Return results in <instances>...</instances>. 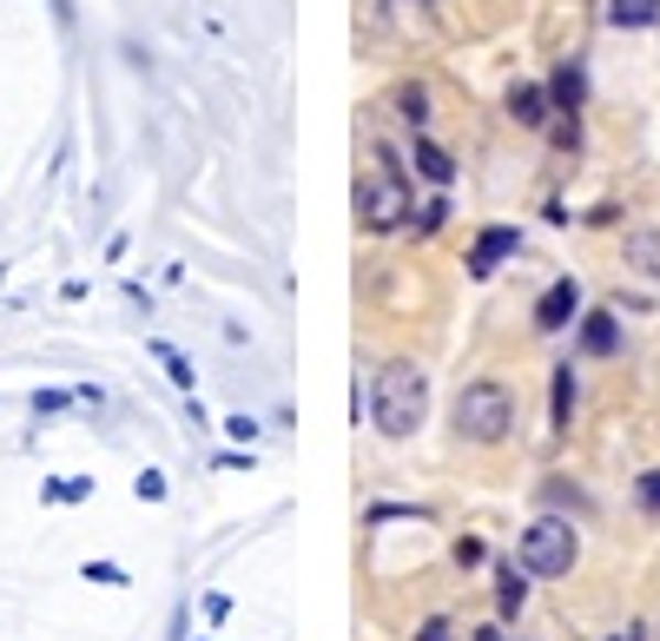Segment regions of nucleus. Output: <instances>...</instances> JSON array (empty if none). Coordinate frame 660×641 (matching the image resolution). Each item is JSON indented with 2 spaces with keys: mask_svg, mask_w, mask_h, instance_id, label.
I'll return each mask as SVG.
<instances>
[{
  "mask_svg": "<svg viewBox=\"0 0 660 641\" xmlns=\"http://www.w3.org/2000/svg\"><path fill=\"white\" fill-rule=\"evenodd\" d=\"M516 245H522V238H516V225H496V232H483V238H476V252H469V271H476V278H489V271H496V265H502Z\"/></svg>",
  "mask_w": 660,
  "mask_h": 641,
  "instance_id": "obj_6",
  "label": "nucleus"
},
{
  "mask_svg": "<svg viewBox=\"0 0 660 641\" xmlns=\"http://www.w3.org/2000/svg\"><path fill=\"white\" fill-rule=\"evenodd\" d=\"M575 530L562 523V516H542L535 530H522V569L529 576H569L575 569Z\"/></svg>",
  "mask_w": 660,
  "mask_h": 641,
  "instance_id": "obj_3",
  "label": "nucleus"
},
{
  "mask_svg": "<svg viewBox=\"0 0 660 641\" xmlns=\"http://www.w3.org/2000/svg\"><path fill=\"white\" fill-rule=\"evenodd\" d=\"M569 417H575V377H569V364L555 371V424L569 430Z\"/></svg>",
  "mask_w": 660,
  "mask_h": 641,
  "instance_id": "obj_14",
  "label": "nucleus"
},
{
  "mask_svg": "<svg viewBox=\"0 0 660 641\" xmlns=\"http://www.w3.org/2000/svg\"><path fill=\"white\" fill-rule=\"evenodd\" d=\"M549 99L575 119V106H582V66H562V73H555V86H549Z\"/></svg>",
  "mask_w": 660,
  "mask_h": 641,
  "instance_id": "obj_12",
  "label": "nucleus"
},
{
  "mask_svg": "<svg viewBox=\"0 0 660 641\" xmlns=\"http://www.w3.org/2000/svg\"><path fill=\"white\" fill-rule=\"evenodd\" d=\"M152 351H159V364H165V371H172V384H192V371H185V357H178V351H172V344H152Z\"/></svg>",
  "mask_w": 660,
  "mask_h": 641,
  "instance_id": "obj_15",
  "label": "nucleus"
},
{
  "mask_svg": "<svg viewBox=\"0 0 660 641\" xmlns=\"http://www.w3.org/2000/svg\"><path fill=\"white\" fill-rule=\"evenodd\" d=\"M370 410H377V430L383 437H410L430 410V384L416 364H383L377 371V391H370Z\"/></svg>",
  "mask_w": 660,
  "mask_h": 641,
  "instance_id": "obj_1",
  "label": "nucleus"
},
{
  "mask_svg": "<svg viewBox=\"0 0 660 641\" xmlns=\"http://www.w3.org/2000/svg\"><path fill=\"white\" fill-rule=\"evenodd\" d=\"M575 311H582V285H575V278H562V285H549V291H542V305H535V324H542V331H562Z\"/></svg>",
  "mask_w": 660,
  "mask_h": 641,
  "instance_id": "obj_5",
  "label": "nucleus"
},
{
  "mask_svg": "<svg viewBox=\"0 0 660 641\" xmlns=\"http://www.w3.org/2000/svg\"><path fill=\"white\" fill-rule=\"evenodd\" d=\"M529 569H516V563H502V589H496V602H502V616H516L522 602H529V583H522Z\"/></svg>",
  "mask_w": 660,
  "mask_h": 641,
  "instance_id": "obj_13",
  "label": "nucleus"
},
{
  "mask_svg": "<svg viewBox=\"0 0 660 641\" xmlns=\"http://www.w3.org/2000/svg\"><path fill=\"white\" fill-rule=\"evenodd\" d=\"M416 641H450V622H423V635Z\"/></svg>",
  "mask_w": 660,
  "mask_h": 641,
  "instance_id": "obj_18",
  "label": "nucleus"
},
{
  "mask_svg": "<svg viewBox=\"0 0 660 641\" xmlns=\"http://www.w3.org/2000/svg\"><path fill=\"white\" fill-rule=\"evenodd\" d=\"M476 641H502V629H483V635H476Z\"/></svg>",
  "mask_w": 660,
  "mask_h": 641,
  "instance_id": "obj_19",
  "label": "nucleus"
},
{
  "mask_svg": "<svg viewBox=\"0 0 660 641\" xmlns=\"http://www.w3.org/2000/svg\"><path fill=\"white\" fill-rule=\"evenodd\" d=\"M416 172H423L430 185H450V179H456V159H450L443 146H430V139H416Z\"/></svg>",
  "mask_w": 660,
  "mask_h": 641,
  "instance_id": "obj_9",
  "label": "nucleus"
},
{
  "mask_svg": "<svg viewBox=\"0 0 660 641\" xmlns=\"http://www.w3.org/2000/svg\"><path fill=\"white\" fill-rule=\"evenodd\" d=\"M357 212H364L370 232H397V225L410 218V185H403L390 165H377V172H364V185H357Z\"/></svg>",
  "mask_w": 660,
  "mask_h": 641,
  "instance_id": "obj_4",
  "label": "nucleus"
},
{
  "mask_svg": "<svg viewBox=\"0 0 660 641\" xmlns=\"http://www.w3.org/2000/svg\"><path fill=\"white\" fill-rule=\"evenodd\" d=\"M628 265H635V271H648V278H660V232H654V225L628 232Z\"/></svg>",
  "mask_w": 660,
  "mask_h": 641,
  "instance_id": "obj_7",
  "label": "nucleus"
},
{
  "mask_svg": "<svg viewBox=\"0 0 660 641\" xmlns=\"http://www.w3.org/2000/svg\"><path fill=\"white\" fill-rule=\"evenodd\" d=\"M608 20H615V26H654V20H660V0H615V7H608Z\"/></svg>",
  "mask_w": 660,
  "mask_h": 641,
  "instance_id": "obj_11",
  "label": "nucleus"
},
{
  "mask_svg": "<svg viewBox=\"0 0 660 641\" xmlns=\"http://www.w3.org/2000/svg\"><path fill=\"white\" fill-rule=\"evenodd\" d=\"M509 424H516V397H509L502 384H463V397H456V437H469V444H502Z\"/></svg>",
  "mask_w": 660,
  "mask_h": 641,
  "instance_id": "obj_2",
  "label": "nucleus"
},
{
  "mask_svg": "<svg viewBox=\"0 0 660 641\" xmlns=\"http://www.w3.org/2000/svg\"><path fill=\"white\" fill-rule=\"evenodd\" d=\"M509 113H516V126H542V119H549V93H542V86H516V93H509Z\"/></svg>",
  "mask_w": 660,
  "mask_h": 641,
  "instance_id": "obj_8",
  "label": "nucleus"
},
{
  "mask_svg": "<svg viewBox=\"0 0 660 641\" xmlns=\"http://www.w3.org/2000/svg\"><path fill=\"white\" fill-rule=\"evenodd\" d=\"M397 106H403V113H410V119H423V113H430V106H423V93H416V86H403V93H397Z\"/></svg>",
  "mask_w": 660,
  "mask_h": 641,
  "instance_id": "obj_17",
  "label": "nucleus"
},
{
  "mask_svg": "<svg viewBox=\"0 0 660 641\" xmlns=\"http://www.w3.org/2000/svg\"><path fill=\"white\" fill-rule=\"evenodd\" d=\"M615 344H621V331H615V318H608V311L582 324V351H588V357H608Z\"/></svg>",
  "mask_w": 660,
  "mask_h": 641,
  "instance_id": "obj_10",
  "label": "nucleus"
},
{
  "mask_svg": "<svg viewBox=\"0 0 660 641\" xmlns=\"http://www.w3.org/2000/svg\"><path fill=\"white\" fill-rule=\"evenodd\" d=\"M635 496H641V510H648V516H660V470H648V477H641V490H635Z\"/></svg>",
  "mask_w": 660,
  "mask_h": 641,
  "instance_id": "obj_16",
  "label": "nucleus"
}]
</instances>
